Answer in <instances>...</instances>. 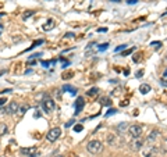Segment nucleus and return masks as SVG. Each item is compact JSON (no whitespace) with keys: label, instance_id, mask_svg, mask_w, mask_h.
Segmentation results:
<instances>
[{"label":"nucleus","instance_id":"nucleus-1","mask_svg":"<svg viewBox=\"0 0 167 157\" xmlns=\"http://www.w3.org/2000/svg\"><path fill=\"white\" fill-rule=\"evenodd\" d=\"M86 150L89 153H92V154H99L102 150H103V145H102V142L100 141H91L88 142V145H86Z\"/></svg>","mask_w":167,"mask_h":157},{"label":"nucleus","instance_id":"nucleus-30","mask_svg":"<svg viewBox=\"0 0 167 157\" xmlns=\"http://www.w3.org/2000/svg\"><path fill=\"white\" fill-rule=\"evenodd\" d=\"M142 75H143V71H142V70H141V71H138V72L135 74V77H136V78H141Z\"/></svg>","mask_w":167,"mask_h":157},{"label":"nucleus","instance_id":"nucleus-41","mask_svg":"<svg viewBox=\"0 0 167 157\" xmlns=\"http://www.w3.org/2000/svg\"><path fill=\"white\" fill-rule=\"evenodd\" d=\"M29 157H39V154H35V156H29Z\"/></svg>","mask_w":167,"mask_h":157},{"label":"nucleus","instance_id":"nucleus-35","mask_svg":"<svg viewBox=\"0 0 167 157\" xmlns=\"http://www.w3.org/2000/svg\"><path fill=\"white\" fill-rule=\"evenodd\" d=\"M98 32H107V28H99Z\"/></svg>","mask_w":167,"mask_h":157},{"label":"nucleus","instance_id":"nucleus-34","mask_svg":"<svg viewBox=\"0 0 167 157\" xmlns=\"http://www.w3.org/2000/svg\"><path fill=\"white\" fill-rule=\"evenodd\" d=\"M66 38H74V33H71V32H68V33H66Z\"/></svg>","mask_w":167,"mask_h":157},{"label":"nucleus","instance_id":"nucleus-28","mask_svg":"<svg viewBox=\"0 0 167 157\" xmlns=\"http://www.w3.org/2000/svg\"><path fill=\"white\" fill-rule=\"evenodd\" d=\"M151 46H156V47H159V46H162V42H151Z\"/></svg>","mask_w":167,"mask_h":157},{"label":"nucleus","instance_id":"nucleus-31","mask_svg":"<svg viewBox=\"0 0 167 157\" xmlns=\"http://www.w3.org/2000/svg\"><path fill=\"white\" fill-rule=\"evenodd\" d=\"M6 102H7V99H4V97H0V106H4Z\"/></svg>","mask_w":167,"mask_h":157},{"label":"nucleus","instance_id":"nucleus-17","mask_svg":"<svg viewBox=\"0 0 167 157\" xmlns=\"http://www.w3.org/2000/svg\"><path fill=\"white\" fill-rule=\"evenodd\" d=\"M99 93V89L98 88H92V89L88 90V96H93V94H98Z\"/></svg>","mask_w":167,"mask_h":157},{"label":"nucleus","instance_id":"nucleus-40","mask_svg":"<svg viewBox=\"0 0 167 157\" xmlns=\"http://www.w3.org/2000/svg\"><path fill=\"white\" fill-rule=\"evenodd\" d=\"M1 74H4V70H1V71H0V75H1Z\"/></svg>","mask_w":167,"mask_h":157},{"label":"nucleus","instance_id":"nucleus-29","mask_svg":"<svg viewBox=\"0 0 167 157\" xmlns=\"http://www.w3.org/2000/svg\"><path fill=\"white\" fill-rule=\"evenodd\" d=\"M114 113H116V110H114V109H110V110L107 111V113H106V115H113V114H114Z\"/></svg>","mask_w":167,"mask_h":157},{"label":"nucleus","instance_id":"nucleus-12","mask_svg":"<svg viewBox=\"0 0 167 157\" xmlns=\"http://www.w3.org/2000/svg\"><path fill=\"white\" fill-rule=\"evenodd\" d=\"M63 90H68V92H70L71 94H75V93H77V89H75L74 86H71V85H64V86H63Z\"/></svg>","mask_w":167,"mask_h":157},{"label":"nucleus","instance_id":"nucleus-15","mask_svg":"<svg viewBox=\"0 0 167 157\" xmlns=\"http://www.w3.org/2000/svg\"><path fill=\"white\" fill-rule=\"evenodd\" d=\"M100 103L103 106H110L111 104V100H110L109 97H102V99H100Z\"/></svg>","mask_w":167,"mask_h":157},{"label":"nucleus","instance_id":"nucleus-23","mask_svg":"<svg viewBox=\"0 0 167 157\" xmlns=\"http://www.w3.org/2000/svg\"><path fill=\"white\" fill-rule=\"evenodd\" d=\"M42 43H43V40H42V39H39V40H36V42H34V45H32V46L29 47L28 50H31V49H34V47H36L38 45H42Z\"/></svg>","mask_w":167,"mask_h":157},{"label":"nucleus","instance_id":"nucleus-38","mask_svg":"<svg viewBox=\"0 0 167 157\" xmlns=\"http://www.w3.org/2000/svg\"><path fill=\"white\" fill-rule=\"evenodd\" d=\"M109 1H113V3H118V1H121V0H109Z\"/></svg>","mask_w":167,"mask_h":157},{"label":"nucleus","instance_id":"nucleus-13","mask_svg":"<svg viewBox=\"0 0 167 157\" xmlns=\"http://www.w3.org/2000/svg\"><path fill=\"white\" fill-rule=\"evenodd\" d=\"M9 132V128H7V125L6 124H0V136L6 135Z\"/></svg>","mask_w":167,"mask_h":157},{"label":"nucleus","instance_id":"nucleus-6","mask_svg":"<svg viewBox=\"0 0 167 157\" xmlns=\"http://www.w3.org/2000/svg\"><path fill=\"white\" fill-rule=\"evenodd\" d=\"M18 110H20V104H18L17 102H11V103H9L7 109H6V111H7L9 114H16V113H18Z\"/></svg>","mask_w":167,"mask_h":157},{"label":"nucleus","instance_id":"nucleus-14","mask_svg":"<svg viewBox=\"0 0 167 157\" xmlns=\"http://www.w3.org/2000/svg\"><path fill=\"white\" fill-rule=\"evenodd\" d=\"M34 13L35 11H32V10H26L24 14H22V20H26V18H29L31 16H34Z\"/></svg>","mask_w":167,"mask_h":157},{"label":"nucleus","instance_id":"nucleus-2","mask_svg":"<svg viewBox=\"0 0 167 157\" xmlns=\"http://www.w3.org/2000/svg\"><path fill=\"white\" fill-rule=\"evenodd\" d=\"M60 135H61V129L60 128H52L50 131L47 132V135H46V138H47V141L49 142H56L60 138Z\"/></svg>","mask_w":167,"mask_h":157},{"label":"nucleus","instance_id":"nucleus-4","mask_svg":"<svg viewBox=\"0 0 167 157\" xmlns=\"http://www.w3.org/2000/svg\"><path fill=\"white\" fill-rule=\"evenodd\" d=\"M42 106H43V110L46 111V113H52L53 110H54V107H56V104H54V102H53L52 99H45L43 102H42Z\"/></svg>","mask_w":167,"mask_h":157},{"label":"nucleus","instance_id":"nucleus-10","mask_svg":"<svg viewBox=\"0 0 167 157\" xmlns=\"http://www.w3.org/2000/svg\"><path fill=\"white\" fill-rule=\"evenodd\" d=\"M149 90H151V86L148 84H143L139 86V92H141L142 94H146V93H149Z\"/></svg>","mask_w":167,"mask_h":157},{"label":"nucleus","instance_id":"nucleus-27","mask_svg":"<svg viewBox=\"0 0 167 157\" xmlns=\"http://www.w3.org/2000/svg\"><path fill=\"white\" fill-rule=\"evenodd\" d=\"M160 85L164 86V88H167V78H162V79H160Z\"/></svg>","mask_w":167,"mask_h":157},{"label":"nucleus","instance_id":"nucleus-33","mask_svg":"<svg viewBox=\"0 0 167 157\" xmlns=\"http://www.w3.org/2000/svg\"><path fill=\"white\" fill-rule=\"evenodd\" d=\"M138 0H127V4H135Z\"/></svg>","mask_w":167,"mask_h":157},{"label":"nucleus","instance_id":"nucleus-20","mask_svg":"<svg viewBox=\"0 0 167 157\" xmlns=\"http://www.w3.org/2000/svg\"><path fill=\"white\" fill-rule=\"evenodd\" d=\"M127 47H128L127 45H121V46H117V47H116L114 52H116V53H117V52H123V50H125Z\"/></svg>","mask_w":167,"mask_h":157},{"label":"nucleus","instance_id":"nucleus-16","mask_svg":"<svg viewBox=\"0 0 167 157\" xmlns=\"http://www.w3.org/2000/svg\"><path fill=\"white\" fill-rule=\"evenodd\" d=\"M63 79H68V78H71V77H74V72L73 71H67V72H63Z\"/></svg>","mask_w":167,"mask_h":157},{"label":"nucleus","instance_id":"nucleus-8","mask_svg":"<svg viewBox=\"0 0 167 157\" xmlns=\"http://www.w3.org/2000/svg\"><path fill=\"white\" fill-rule=\"evenodd\" d=\"M54 26H56L54 20H49V21H46V24H43V25H42V29H43V31H46V32H49V31H52Z\"/></svg>","mask_w":167,"mask_h":157},{"label":"nucleus","instance_id":"nucleus-32","mask_svg":"<svg viewBox=\"0 0 167 157\" xmlns=\"http://www.w3.org/2000/svg\"><path fill=\"white\" fill-rule=\"evenodd\" d=\"M74 122H75V121H74V120H70V121H68V122H67V124H66V126H67V128H68V126H71V125H73Z\"/></svg>","mask_w":167,"mask_h":157},{"label":"nucleus","instance_id":"nucleus-42","mask_svg":"<svg viewBox=\"0 0 167 157\" xmlns=\"http://www.w3.org/2000/svg\"><path fill=\"white\" fill-rule=\"evenodd\" d=\"M164 75H166V77H167V70H166V71H164Z\"/></svg>","mask_w":167,"mask_h":157},{"label":"nucleus","instance_id":"nucleus-11","mask_svg":"<svg viewBox=\"0 0 167 157\" xmlns=\"http://www.w3.org/2000/svg\"><path fill=\"white\" fill-rule=\"evenodd\" d=\"M96 46V45H95L93 42L92 43H89L88 45V47H86V50H85V56H86V57H89V56H91V54H92V50H93V47Z\"/></svg>","mask_w":167,"mask_h":157},{"label":"nucleus","instance_id":"nucleus-39","mask_svg":"<svg viewBox=\"0 0 167 157\" xmlns=\"http://www.w3.org/2000/svg\"><path fill=\"white\" fill-rule=\"evenodd\" d=\"M6 16V13H0V18H1V17H4Z\"/></svg>","mask_w":167,"mask_h":157},{"label":"nucleus","instance_id":"nucleus-3","mask_svg":"<svg viewBox=\"0 0 167 157\" xmlns=\"http://www.w3.org/2000/svg\"><path fill=\"white\" fill-rule=\"evenodd\" d=\"M128 132H130V135L134 138V139H139L142 135V132H143V129H142L141 125H131L130 128H128Z\"/></svg>","mask_w":167,"mask_h":157},{"label":"nucleus","instance_id":"nucleus-7","mask_svg":"<svg viewBox=\"0 0 167 157\" xmlns=\"http://www.w3.org/2000/svg\"><path fill=\"white\" fill-rule=\"evenodd\" d=\"M21 153L22 154H26V156H35V154H39V150H38V147L32 146V147H28V149H21Z\"/></svg>","mask_w":167,"mask_h":157},{"label":"nucleus","instance_id":"nucleus-21","mask_svg":"<svg viewBox=\"0 0 167 157\" xmlns=\"http://www.w3.org/2000/svg\"><path fill=\"white\" fill-rule=\"evenodd\" d=\"M141 60H142V53H138V54H135V56H134V61H135V63L141 61Z\"/></svg>","mask_w":167,"mask_h":157},{"label":"nucleus","instance_id":"nucleus-25","mask_svg":"<svg viewBox=\"0 0 167 157\" xmlns=\"http://www.w3.org/2000/svg\"><path fill=\"white\" fill-rule=\"evenodd\" d=\"M42 65L43 67H50V65H54V61H42Z\"/></svg>","mask_w":167,"mask_h":157},{"label":"nucleus","instance_id":"nucleus-19","mask_svg":"<svg viewBox=\"0 0 167 157\" xmlns=\"http://www.w3.org/2000/svg\"><path fill=\"white\" fill-rule=\"evenodd\" d=\"M132 52H135V47H131L128 50H124V52L121 53V56H128V54H131Z\"/></svg>","mask_w":167,"mask_h":157},{"label":"nucleus","instance_id":"nucleus-24","mask_svg":"<svg viewBox=\"0 0 167 157\" xmlns=\"http://www.w3.org/2000/svg\"><path fill=\"white\" fill-rule=\"evenodd\" d=\"M107 47H109V43H103V45H100V46H99V52L107 50Z\"/></svg>","mask_w":167,"mask_h":157},{"label":"nucleus","instance_id":"nucleus-37","mask_svg":"<svg viewBox=\"0 0 167 157\" xmlns=\"http://www.w3.org/2000/svg\"><path fill=\"white\" fill-rule=\"evenodd\" d=\"M121 106H127V100H123V102H121Z\"/></svg>","mask_w":167,"mask_h":157},{"label":"nucleus","instance_id":"nucleus-36","mask_svg":"<svg viewBox=\"0 0 167 157\" xmlns=\"http://www.w3.org/2000/svg\"><path fill=\"white\" fill-rule=\"evenodd\" d=\"M6 113V109H0V114H4Z\"/></svg>","mask_w":167,"mask_h":157},{"label":"nucleus","instance_id":"nucleus-22","mask_svg":"<svg viewBox=\"0 0 167 157\" xmlns=\"http://www.w3.org/2000/svg\"><path fill=\"white\" fill-rule=\"evenodd\" d=\"M82 129H84V125H82V124H78V125L74 126V131H75V132H81Z\"/></svg>","mask_w":167,"mask_h":157},{"label":"nucleus","instance_id":"nucleus-18","mask_svg":"<svg viewBox=\"0 0 167 157\" xmlns=\"http://www.w3.org/2000/svg\"><path fill=\"white\" fill-rule=\"evenodd\" d=\"M156 138H157V131H153L151 135L148 136V141H149V142H151V141H155Z\"/></svg>","mask_w":167,"mask_h":157},{"label":"nucleus","instance_id":"nucleus-5","mask_svg":"<svg viewBox=\"0 0 167 157\" xmlns=\"http://www.w3.org/2000/svg\"><path fill=\"white\" fill-rule=\"evenodd\" d=\"M84 106H85V100H84V97H77V100H75V103H74V109H75V114H79L81 113V110L84 109Z\"/></svg>","mask_w":167,"mask_h":157},{"label":"nucleus","instance_id":"nucleus-9","mask_svg":"<svg viewBox=\"0 0 167 157\" xmlns=\"http://www.w3.org/2000/svg\"><path fill=\"white\" fill-rule=\"evenodd\" d=\"M142 145H143V142L141 139H135V141L132 142V150H139L142 147Z\"/></svg>","mask_w":167,"mask_h":157},{"label":"nucleus","instance_id":"nucleus-26","mask_svg":"<svg viewBox=\"0 0 167 157\" xmlns=\"http://www.w3.org/2000/svg\"><path fill=\"white\" fill-rule=\"evenodd\" d=\"M26 110H28V107H26V106H22V107H20L18 113H20V114H24V113H25Z\"/></svg>","mask_w":167,"mask_h":157}]
</instances>
